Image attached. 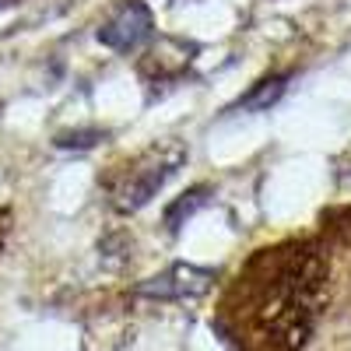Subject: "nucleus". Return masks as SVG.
<instances>
[{"instance_id": "1", "label": "nucleus", "mask_w": 351, "mask_h": 351, "mask_svg": "<svg viewBox=\"0 0 351 351\" xmlns=\"http://www.w3.org/2000/svg\"><path fill=\"white\" fill-rule=\"evenodd\" d=\"M324 288L327 263L319 260V253L302 246L278 250L271 271L256 285V327L285 351L302 348L324 306Z\"/></svg>"}, {"instance_id": "2", "label": "nucleus", "mask_w": 351, "mask_h": 351, "mask_svg": "<svg viewBox=\"0 0 351 351\" xmlns=\"http://www.w3.org/2000/svg\"><path fill=\"white\" fill-rule=\"evenodd\" d=\"M186 162V152L183 144L176 141H165V144H155V148H148L144 155H137L123 172L120 180L112 183V204L120 211H141L144 204H148L172 176L176 169H180Z\"/></svg>"}, {"instance_id": "3", "label": "nucleus", "mask_w": 351, "mask_h": 351, "mask_svg": "<svg viewBox=\"0 0 351 351\" xmlns=\"http://www.w3.org/2000/svg\"><path fill=\"white\" fill-rule=\"evenodd\" d=\"M152 28H155V21H152L148 4H141V0H127V4L99 28V39L109 49H134L144 39H152Z\"/></svg>"}, {"instance_id": "4", "label": "nucleus", "mask_w": 351, "mask_h": 351, "mask_svg": "<svg viewBox=\"0 0 351 351\" xmlns=\"http://www.w3.org/2000/svg\"><path fill=\"white\" fill-rule=\"evenodd\" d=\"M215 274L204 271V267H193V263H176L172 271L144 281L137 291L141 295H158V299H193V295H204L211 288Z\"/></svg>"}, {"instance_id": "5", "label": "nucleus", "mask_w": 351, "mask_h": 351, "mask_svg": "<svg viewBox=\"0 0 351 351\" xmlns=\"http://www.w3.org/2000/svg\"><path fill=\"white\" fill-rule=\"evenodd\" d=\"M285 81H288V74H274V77H263L253 92L239 102V109H267V106H274L281 95H285Z\"/></svg>"}, {"instance_id": "6", "label": "nucleus", "mask_w": 351, "mask_h": 351, "mask_svg": "<svg viewBox=\"0 0 351 351\" xmlns=\"http://www.w3.org/2000/svg\"><path fill=\"white\" fill-rule=\"evenodd\" d=\"M8 228H11V215L0 211V250H4V239H8Z\"/></svg>"}]
</instances>
